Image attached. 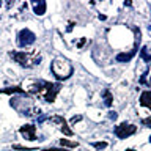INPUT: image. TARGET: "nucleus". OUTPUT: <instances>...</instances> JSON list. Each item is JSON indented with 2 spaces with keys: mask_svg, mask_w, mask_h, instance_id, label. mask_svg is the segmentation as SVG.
Wrapping results in <instances>:
<instances>
[{
  "mask_svg": "<svg viewBox=\"0 0 151 151\" xmlns=\"http://www.w3.org/2000/svg\"><path fill=\"white\" fill-rule=\"evenodd\" d=\"M58 91H60V85L50 82H38V85H35L32 90V93H35L38 98H41L46 102H54Z\"/></svg>",
  "mask_w": 151,
  "mask_h": 151,
  "instance_id": "f257e3e1",
  "label": "nucleus"
},
{
  "mask_svg": "<svg viewBox=\"0 0 151 151\" xmlns=\"http://www.w3.org/2000/svg\"><path fill=\"white\" fill-rule=\"evenodd\" d=\"M52 73H54V76L57 79H68L69 76H73V65L69 63L66 58H63V57H57V58H54V61H52Z\"/></svg>",
  "mask_w": 151,
  "mask_h": 151,
  "instance_id": "f03ea898",
  "label": "nucleus"
},
{
  "mask_svg": "<svg viewBox=\"0 0 151 151\" xmlns=\"http://www.w3.org/2000/svg\"><path fill=\"white\" fill-rule=\"evenodd\" d=\"M9 57L19 63L22 68H33V66L40 65L41 57L35 54H25V52H9Z\"/></svg>",
  "mask_w": 151,
  "mask_h": 151,
  "instance_id": "7ed1b4c3",
  "label": "nucleus"
},
{
  "mask_svg": "<svg viewBox=\"0 0 151 151\" xmlns=\"http://www.w3.org/2000/svg\"><path fill=\"white\" fill-rule=\"evenodd\" d=\"M35 40H36V35L32 30H28V28H22V30L17 33V44L21 47H27V46L33 44Z\"/></svg>",
  "mask_w": 151,
  "mask_h": 151,
  "instance_id": "20e7f679",
  "label": "nucleus"
},
{
  "mask_svg": "<svg viewBox=\"0 0 151 151\" xmlns=\"http://www.w3.org/2000/svg\"><path fill=\"white\" fill-rule=\"evenodd\" d=\"M137 127L134 124H126V123H121V124H118L115 127V135L118 139H127L129 135L135 134Z\"/></svg>",
  "mask_w": 151,
  "mask_h": 151,
  "instance_id": "39448f33",
  "label": "nucleus"
},
{
  "mask_svg": "<svg viewBox=\"0 0 151 151\" xmlns=\"http://www.w3.org/2000/svg\"><path fill=\"white\" fill-rule=\"evenodd\" d=\"M50 121L54 123V124H58V127H60L61 131H63V134H65V135H73V129H69L68 123H66V120H65L63 116L55 115V116H52V118H50Z\"/></svg>",
  "mask_w": 151,
  "mask_h": 151,
  "instance_id": "423d86ee",
  "label": "nucleus"
},
{
  "mask_svg": "<svg viewBox=\"0 0 151 151\" xmlns=\"http://www.w3.org/2000/svg\"><path fill=\"white\" fill-rule=\"evenodd\" d=\"M19 132L22 134V137L25 140H36V127L33 126V124H25V126H22L21 129H19Z\"/></svg>",
  "mask_w": 151,
  "mask_h": 151,
  "instance_id": "0eeeda50",
  "label": "nucleus"
},
{
  "mask_svg": "<svg viewBox=\"0 0 151 151\" xmlns=\"http://www.w3.org/2000/svg\"><path fill=\"white\" fill-rule=\"evenodd\" d=\"M32 5H33V11H35L36 16H42V14L46 13V6H47V5H46L44 0H33Z\"/></svg>",
  "mask_w": 151,
  "mask_h": 151,
  "instance_id": "6e6552de",
  "label": "nucleus"
},
{
  "mask_svg": "<svg viewBox=\"0 0 151 151\" xmlns=\"http://www.w3.org/2000/svg\"><path fill=\"white\" fill-rule=\"evenodd\" d=\"M135 52H137V44H135L134 49H132L131 52H127V54H118L116 55V61H120V63H126V61H129L132 57L135 55Z\"/></svg>",
  "mask_w": 151,
  "mask_h": 151,
  "instance_id": "1a4fd4ad",
  "label": "nucleus"
},
{
  "mask_svg": "<svg viewBox=\"0 0 151 151\" xmlns=\"http://www.w3.org/2000/svg\"><path fill=\"white\" fill-rule=\"evenodd\" d=\"M140 104L143 107L151 109V91H143L140 94Z\"/></svg>",
  "mask_w": 151,
  "mask_h": 151,
  "instance_id": "9d476101",
  "label": "nucleus"
},
{
  "mask_svg": "<svg viewBox=\"0 0 151 151\" xmlns=\"http://www.w3.org/2000/svg\"><path fill=\"white\" fill-rule=\"evenodd\" d=\"M102 98H104V104H106L107 107H110L112 106V101H113L112 93L109 91V90H104V91H102Z\"/></svg>",
  "mask_w": 151,
  "mask_h": 151,
  "instance_id": "9b49d317",
  "label": "nucleus"
},
{
  "mask_svg": "<svg viewBox=\"0 0 151 151\" xmlns=\"http://www.w3.org/2000/svg\"><path fill=\"white\" fill-rule=\"evenodd\" d=\"M140 57L146 61V63H151V54H150V50H148V47H146V46H143L140 49Z\"/></svg>",
  "mask_w": 151,
  "mask_h": 151,
  "instance_id": "f8f14e48",
  "label": "nucleus"
},
{
  "mask_svg": "<svg viewBox=\"0 0 151 151\" xmlns=\"http://www.w3.org/2000/svg\"><path fill=\"white\" fill-rule=\"evenodd\" d=\"M60 145L61 146H66V148H77V146H79L77 142H71V140H66V139H61L60 140Z\"/></svg>",
  "mask_w": 151,
  "mask_h": 151,
  "instance_id": "ddd939ff",
  "label": "nucleus"
},
{
  "mask_svg": "<svg viewBox=\"0 0 151 151\" xmlns=\"http://www.w3.org/2000/svg\"><path fill=\"white\" fill-rule=\"evenodd\" d=\"M0 93H25V91H24L22 88H19V87H13V88H5Z\"/></svg>",
  "mask_w": 151,
  "mask_h": 151,
  "instance_id": "4468645a",
  "label": "nucleus"
},
{
  "mask_svg": "<svg viewBox=\"0 0 151 151\" xmlns=\"http://www.w3.org/2000/svg\"><path fill=\"white\" fill-rule=\"evenodd\" d=\"M96 150H104V148H107V142H93L91 143Z\"/></svg>",
  "mask_w": 151,
  "mask_h": 151,
  "instance_id": "2eb2a0df",
  "label": "nucleus"
},
{
  "mask_svg": "<svg viewBox=\"0 0 151 151\" xmlns=\"http://www.w3.org/2000/svg\"><path fill=\"white\" fill-rule=\"evenodd\" d=\"M146 76H148V73L145 71V73H143V76H142V77H140V80H139V82H140L142 85H143V83H146Z\"/></svg>",
  "mask_w": 151,
  "mask_h": 151,
  "instance_id": "dca6fc26",
  "label": "nucleus"
},
{
  "mask_svg": "<svg viewBox=\"0 0 151 151\" xmlns=\"http://www.w3.org/2000/svg\"><path fill=\"white\" fill-rule=\"evenodd\" d=\"M142 123H143L145 126H148V127H151V116H150V118H145V120H142Z\"/></svg>",
  "mask_w": 151,
  "mask_h": 151,
  "instance_id": "f3484780",
  "label": "nucleus"
},
{
  "mask_svg": "<svg viewBox=\"0 0 151 151\" xmlns=\"http://www.w3.org/2000/svg\"><path fill=\"white\" fill-rule=\"evenodd\" d=\"M80 120H82V116H80V115H77V116H73V118H71V123H73V124H76V123H77V121H80Z\"/></svg>",
  "mask_w": 151,
  "mask_h": 151,
  "instance_id": "a211bd4d",
  "label": "nucleus"
},
{
  "mask_svg": "<svg viewBox=\"0 0 151 151\" xmlns=\"http://www.w3.org/2000/svg\"><path fill=\"white\" fill-rule=\"evenodd\" d=\"M116 116H118L116 112H109V118H110V120H116Z\"/></svg>",
  "mask_w": 151,
  "mask_h": 151,
  "instance_id": "6ab92c4d",
  "label": "nucleus"
},
{
  "mask_svg": "<svg viewBox=\"0 0 151 151\" xmlns=\"http://www.w3.org/2000/svg\"><path fill=\"white\" fill-rule=\"evenodd\" d=\"M42 151H68V150H60V148H47V150H42Z\"/></svg>",
  "mask_w": 151,
  "mask_h": 151,
  "instance_id": "aec40b11",
  "label": "nucleus"
},
{
  "mask_svg": "<svg viewBox=\"0 0 151 151\" xmlns=\"http://www.w3.org/2000/svg\"><path fill=\"white\" fill-rule=\"evenodd\" d=\"M83 44H85V40H80V41H79V47H82Z\"/></svg>",
  "mask_w": 151,
  "mask_h": 151,
  "instance_id": "412c9836",
  "label": "nucleus"
},
{
  "mask_svg": "<svg viewBox=\"0 0 151 151\" xmlns=\"http://www.w3.org/2000/svg\"><path fill=\"white\" fill-rule=\"evenodd\" d=\"M146 85H150V87H151V79H150V82H148V83H146Z\"/></svg>",
  "mask_w": 151,
  "mask_h": 151,
  "instance_id": "4be33fe9",
  "label": "nucleus"
},
{
  "mask_svg": "<svg viewBox=\"0 0 151 151\" xmlns=\"http://www.w3.org/2000/svg\"><path fill=\"white\" fill-rule=\"evenodd\" d=\"M126 151H135V150H132V148H129V150H126Z\"/></svg>",
  "mask_w": 151,
  "mask_h": 151,
  "instance_id": "5701e85b",
  "label": "nucleus"
},
{
  "mask_svg": "<svg viewBox=\"0 0 151 151\" xmlns=\"http://www.w3.org/2000/svg\"><path fill=\"white\" fill-rule=\"evenodd\" d=\"M148 30H150V33H151V25H150V28H148Z\"/></svg>",
  "mask_w": 151,
  "mask_h": 151,
  "instance_id": "b1692460",
  "label": "nucleus"
},
{
  "mask_svg": "<svg viewBox=\"0 0 151 151\" xmlns=\"http://www.w3.org/2000/svg\"><path fill=\"white\" fill-rule=\"evenodd\" d=\"M150 143H151V137H150Z\"/></svg>",
  "mask_w": 151,
  "mask_h": 151,
  "instance_id": "393cba45",
  "label": "nucleus"
},
{
  "mask_svg": "<svg viewBox=\"0 0 151 151\" xmlns=\"http://www.w3.org/2000/svg\"><path fill=\"white\" fill-rule=\"evenodd\" d=\"M0 6H2V3H0Z\"/></svg>",
  "mask_w": 151,
  "mask_h": 151,
  "instance_id": "a878e982",
  "label": "nucleus"
}]
</instances>
